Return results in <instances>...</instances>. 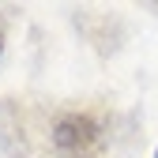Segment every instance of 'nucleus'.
<instances>
[{"label": "nucleus", "mask_w": 158, "mask_h": 158, "mask_svg": "<svg viewBox=\"0 0 158 158\" xmlns=\"http://www.w3.org/2000/svg\"><path fill=\"white\" fill-rule=\"evenodd\" d=\"M49 143L56 158H106L109 132L94 109H64L49 128Z\"/></svg>", "instance_id": "nucleus-1"}, {"label": "nucleus", "mask_w": 158, "mask_h": 158, "mask_svg": "<svg viewBox=\"0 0 158 158\" xmlns=\"http://www.w3.org/2000/svg\"><path fill=\"white\" fill-rule=\"evenodd\" d=\"M0 49H4V23H0Z\"/></svg>", "instance_id": "nucleus-2"}, {"label": "nucleus", "mask_w": 158, "mask_h": 158, "mask_svg": "<svg viewBox=\"0 0 158 158\" xmlns=\"http://www.w3.org/2000/svg\"><path fill=\"white\" fill-rule=\"evenodd\" d=\"M154 158H158V151H154Z\"/></svg>", "instance_id": "nucleus-3"}]
</instances>
